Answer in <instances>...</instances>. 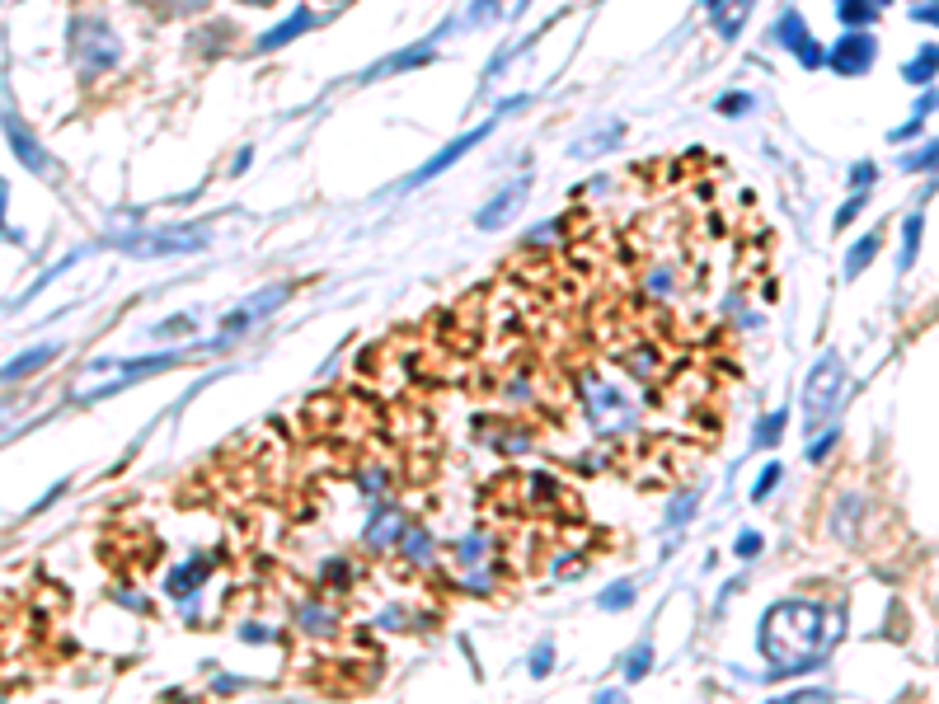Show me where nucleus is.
Returning <instances> with one entry per match:
<instances>
[{
	"mask_svg": "<svg viewBox=\"0 0 939 704\" xmlns=\"http://www.w3.org/2000/svg\"><path fill=\"white\" fill-rule=\"evenodd\" d=\"M841 399H846V362L836 352H827L808 371V385H803V418H808V428H817L822 418H832Z\"/></svg>",
	"mask_w": 939,
	"mask_h": 704,
	"instance_id": "4",
	"label": "nucleus"
},
{
	"mask_svg": "<svg viewBox=\"0 0 939 704\" xmlns=\"http://www.w3.org/2000/svg\"><path fill=\"white\" fill-rule=\"evenodd\" d=\"M550 658H555V648H550V643H545V648H536V658H531V676L550 672Z\"/></svg>",
	"mask_w": 939,
	"mask_h": 704,
	"instance_id": "35",
	"label": "nucleus"
},
{
	"mask_svg": "<svg viewBox=\"0 0 939 704\" xmlns=\"http://www.w3.org/2000/svg\"><path fill=\"white\" fill-rule=\"evenodd\" d=\"M775 43L789 47V52H794V57H799V62L808 66V71H817V66H827V52H822V43H817L813 33H808V24H803V19L794 15V10H789V15L780 19V24H775Z\"/></svg>",
	"mask_w": 939,
	"mask_h": 704,
	"instance_id": "12",
	"label": "nucleus"
},
{
	"mask_svg": "<svg viewBox=\"0 0 939 704\" xmlns=\"http://www.w3.org/2000/svg\"><path fill=\"white\" fill-rule=\"evenodd\" d=\"M404 554H409V559H428V536H423V531H414V536L404 540Z\"/></svg>",
	"mask_w": 939,
	"mask_h": 704,
	"instance_id": "34",
	"label": "nucleus"
},
{
	"mask_svg": "<svg viewBox=\"0 0 939 704\" xmlns=\"http://www.w3.org/2000/svg\"><path fill=\"white\" fill-rule=\"evenodd\" d=\"M921 230H925V216L911 212L907 226H902V254H897V268H902V273H907L911 263H916V249H921Z\"/></svg>",
	"mask_w": 939,
	"mask_h": 704,
	"instance_id": "20",
	"label": "nucleus"
},
{
	"mask_svg": "<svg viewBox=\"0 0 939 704\" xmlns=\"http://www.w3.org/2000/svg\"><path fill=\"white\" fill-rule=\"evenodd\" d=\"M71 52L85 71H108L118 62V38L108 33L104 19H80L76 33H71Z\"/></svg>",
	"mask_w": 939,
	"mask_h": 704,
	"instance_id": "6",
	"label": "nucleus"
},
{
	"mask_svg": "<svg viewBox=\"0 0 939 704\" xmlns=\"http://www.w3.org/2000/svg\"><path fill=\"white\" fill-rule=\"evenodd\" d=\"M738 554H742V559H756V554H761V536H756V531H742V536H738Z\"/></svg>",
	"mask_w": 939,
	"mask_h": 704,
	"instance_id": "33",
	"label": "nucleus"
},
{
	"mask_svg": "<svg viewBox=\"0 0 939 704\" xmlns=\"http://www.w3.org/2000/svg\"><path fill=\"white\" fill-rule=\"evenodd\" d=\"M287 296H292V287H282V282H278V287H268V291H259V296H249L245 306L231 310V315L221 320V338H240L245 329H254V320L273 315V310H278Z\"/></svg>",
	"mask_w": 939,
	"mask_h": 704,
	"instance_id": "11",
	"label": "nucleus"
},
{
	"mask_svg": "<svg viewBox=\"0 0 939 704\" xmlns=\"http://www.w3.org/2000/svg\"><path fill=\"white\" fill-rule=\"evenodd\" d=\"M0 127H5V137H10V151L19 155V165L29 169V174H38V179H57L62 169H57V160L38 146V137H33L29 127L19 123L15 113H0Z\"/></svg>",
	"mask_w": 939,
	"mask_h": 704,
	"instance_id": "7",
	"label": "nucleus"
},
{
	"mask_svg": "<svg viewBox=\"0 0 939 704\" xmlns=\"http://www.w3.org/2000/svg\"><path fill=\"white\" fill-rule=\"evenodd\" d=\"M52 357H62V343H43V348H29V352H19L10 367L0 371V381L10 385V381H24V376H33V371H43Z\"/></svg>",
	"mask_w": 939,
	"mask_h": 704,
	"instance_id": "15",
	"label": "nucleus"
},
{
	"mask_svg": "<svg viewBox=\"0 0 939 704\" xmlns=\"http://www.w3.org/2000/svg\"><path fill=\"white\" fill-rule=\"evenodd\" d=\"M860 212H864V188H860V193H855V198L846 202V207H841V212H836V230H846V226H850V221H855V216H860Z\"/></svg>",
	"mask_w": 939,
	"mask_h": 704,
	"instance_id": "30",
	"label": "nucleus"
},
{
	"mask_svg": "<svg viewBox=\"0 0 939 704\" xmlns=\"http://www.w3.org/2000/svg\"><path fill=\"white\" fill-rule=\"evenodd\" d=\"M207 568H212V559H207V554H193L188 564H179V568L170 573V592H174V597H188V592H193V587L207 578Z\"/></svg>",
	"mask_w": 939,
	"mask_h": 704,
	"instance_id": "18",
	"label": "nucleus"
},
{
	"mask_svg": "<svg viewBox=\"0 0 939 704\" xmlns=\"http://www.w3.org/2000/svg\"><path fill=\"white\" fill-rule=\"evenodd\" d=\"M850 184L869 188V184H874V165H869V160H860V165H855V174H850Z\"/></svg>",
	"mask_w": 939,
	"mask_h": 704,
	"instance_id": "37",
	"label": "nucleus"
},
{
	"mask_svg": "<svg viewBox=\"0 0 939 704\" xmlns=\"http://www.w3.org/2000/svg\"><path fill=\"white\" fill-rule=\"evenodd\" d=\"M700 5H705V10H719V5H724V0H700Z\"/></svg>",
	"mask_w": 939,
	"mask_h": 704,
	"instance_id": "39",
	"label": "nucleus"
},
{
	"mask_svg": "<svg viewBox=\"0 0 939 704\" xmlns=\"http://www.w3.org/2000/svg\"><path fill=\"white\" fill-rule=\"evenodd\" d=\"M648 662H653V648H648V643H639V648L630 653V667H625V676H630V681H644V676H648Z\"/></svg>",
	"mask_w": 939,
	"mask_h": 704,
	"instance_id": "28",
	"label": "nucleus"
},
{
	"mask_svg": "<svg viewBox=\"0 0 939 704\" xmlns=\"http://www.w3.org/2000/svg\"><path fill=\"white\" fill-rule=\"evenodd\" d=\"M836 15H841L846 29H864V24H874L878 5L874 0H836Z\"/></svg>",
	"mask_w": 939,
	"mask_h": 704,
	"instance_id": "21",
	"label": "nucleus"
},
{
	"mask_svg": "<svg viewBox=\"0 0 939 704\" xmlns=\"http://www.w3.org/2000/svg\"><path fill=\"white\" fill-rule=\"evenodd\" d=\"M878 245H883V230H874V235H864L860 245H855V254L846 259V277H860L869 263H874V254H878Z\"/></svg>",
	"mask_w": 939,
	"mask_h": 704,
	"instance_id": "23",
	"label": "nucleus"
},
{
	"mask_svg": "<svg viewBox=\"0 0 939 704\" xmlns=\"http://www.w3.org/2000/svg\"><path fill=\"white\" fill-rule=\"evenodd\" d=\"M939 71V47H921L916 57H911L907 66H902V76L911 80V85H921V80H930Z\"/></svg>",
	"mask_w": 939,
	"mask_h": 704,
	"instance_id": "22",
	"label": "nucleus"
},
{
	"mask_svg": "<svg viewBox=\"0 0 939 704\" xmlns=\"http://www.w3.org/2000/svg\"><path fill=\"white\" fill-rule=\"evenodd\" d=\"M583 414H587V423H592L601 437H616V432H630L634 428L630 399L620 395L611 381H601V376H583Z\"/></svg>",
	"mask_w": 939,
	"mask_h": 704,
	"instance_id": "5",
	"label": "nucleus"
},
{
	"mask_svg": "<svg viewBox=\"0 0 939 704\" xmlns=\"http://www.w3.org/2000/svg\"><path fill=\"white\" fill-rule=\"evenodd\" d=\"M526 193H531V174H517L508 188H498V193H493V198L479 207L475 226H479V230H503L512 216L526 207Z\"/></svg>",
	"mask_w": 939,
	"mask_h": 704,
	"instance_id": "10",
	"label": "nucleus"
},
{
	"mask_svg": "<svg viewBox=\"0 0 939 704\" xmlns=\"http://www.w3.org/2000/svg\"><path fill=\"white\" fill-rule=\"evenodd\" d=\"M874 57H878V43H874V33H864V29H846V38L827 52V66H832L836 76H864L869 66H874Z\"/></svg>",
	"mask_w": 939,
	"mask_h": 704,
	"instance_id": "9",
	"label": "nucleus"
},
{
	"mask_svg": "<svg viewBox=\"0 0 939 704\" xmlns=\"http://www.w3.org/2000/svg\"><path fill=\"white\" fill-rule=\"evenodd\" d=\"M756 0H733L728 10H714V24H719V38H738L742 24H747V15H752Z\"/></svg>",
	"mask_w": 939,
	"mask_h": 704,
	"instance_id": "19",
	"label": "nucleus"
},
{
	"mask_svg": "<svg viewBox=\"0 0 939 704\" xmlns=\"http://www.w3.org/2000/svg\"><path fill=\"white\" fill-rule=\"evenodd\" d=\"M301 629H306V634H329V629H334V615L324 611V606H301Z\"/></svg>",
	"mask_w": 939,
	"mask_h": 704,
	"instance_id": "27",
	"label": "nucleus"
},
{
	"mask_svg": "<svg viewBox=\"0 0 939 704\" xmlns=\"http://www.w3.org/2000/svg\"><path fill=\"white\" fill-rule=\"evenodd\" d=\"M785 409H775V414H770V418H761V423H756V437H752V442L756 446H775V442H780V432H785Z\"/></svg>",
	"mask_w": 939,
	"mask_h": 704,
	"instance_id": "25",
	"label": "nucleus"
},
{
	"mask_svg": "<svg viewBox=\"0 0 939 704\" xmlns=\"http://www.w3.org/2000/svg\"><path fill=\"white\" fill-rule=\"evenodd\" d=\"M212 245L207 226H170V230H132L118 240L123 254H137V259H165V254H202Z\"/></svg>",
	"mask_w": 939,
	"mask_h": 704,
	"instance_id": "3",
	"label": "nucleus"
},
{
	"mask_svg": "<svg viewBox=\"0 0 939 704\" xmlns=\"http://www.w3.org/2000/svg\"><path fill=\"white\" fill-rule=\"evenodd\" d=\"M245 5H273V0H245Z\"/></svg>",
	"mask_w": 939,
	"mask_h": 704,
	"instance_id": "41",
	"label": "nucleus"
},
{
	"mask_svg": "<svg viewBox=\"0 0 939 704\" xmlns=\"http://www.w3.org/2000/svg\"><path fill=\"white\" fill-rule=\"evenodd\" d=\"M616 137H625V127H620V123H606L592 141H573V155H601V151H611V146H616Z\"/></svg>",
	"mask_w": 939,
	"mask_h": 704,
	"instance_id": "24",
	"label": "nucleus"
},
{
	"mask_svg": "<svg viewBox=\"0 0 939 704\" xmlns=\"http://www.w3.org/2000/svg\"><path fill=\"white\" fill-rule=\"evenodd\" d=\"M874 5H893V0H874Z\"/></svg>",
	"mask_w": 939,
	"mask_h": 704,
	"instance_id": "42",
	"label": "nucleus"
},
{
	"mask_svg": "<svg viewBox=\"0 0 939 704\" xmlns=\"http://www.w3.org/2000/svg\"><path fill=\"white\" fill-rule=\"evenodd\" d=\"M935 108H939V94H935V90H925L921 99H916V113H911V118H930Z\"/></svg>",
	"mask_w": 939,
	"mask_h": 704,
	"instance_id": "36",
	"label": "nucleus"
},
{
	"mask_svg": "<svg viewBox=\"0 0 939 704\" xmlns=\"http://www.w3.org/2000/svg\"><path fill=\"white\" fill-rule=\"evenodd\" d=\"M916 24H935L939 29V5H916Z\"/></svg>",
	"mask_w": 939,
	"mask_h": 704,
	"instance_id": "38",
	"label": "nucleus"
},
{
	"mask_svg": "<svg viewBox=\"0 0 939 704\" xmlns=\"http://www.w3.org/2000/svg\"><path fill=\"white\" fill-rule=\"evenodd\" d=\"M310 29H315V15H310V10H296V15L287 19L282 29H268V33H263V38H259V52H273V47H287V43H292V38H301V33H310Z\"/></svg>",
	"mask_w": 939,
	"mask_h": 704,
	"instance_id": "17",
	"label": "nucleus"
},
{
	"mask_svg": "<svg viewBox=\"0 0 939 704\" xmlns=\"http://www.w3.org/2000/svg\"><path fill=\"white\" fill-rule=\"evenodd\" d=\"M437 57V38H428V43H418V47H409V52H395V57H385L381 66H371L362 80H381V76H395V71H409V66H423V62H432Z\"/></svg>",
	"mask_w": 939,
	"mask_h": 704,
	"instance_id": "14",
	"label": "nucleus"
},
{
	"mask_svg": "<svg viewBox=\"0 0 939 704\" xmlns=\"http://www.w3.org/2000/svg\"><path fill=\"white\" fill-rule=\"evenodd\" d=\"M400 531H404V517L395 512V507H381V512L371 517V526H367V545L371 550H385V545L400 540Z\"/></svg>",
	"mask_w": 939,
	"mask_h": 704,
	"instance_id": "16",
	"label": "nucleus"
},
{
	"mask_svg": "<svg viewBox=\"0 0 939 704\" xmlns=\"http://www.w3.org/2000/svg\"><path fill=\"white\" fill-rule=\"evenodd\" d=\"M0 216H5V184H0Z\"/></svg>",
	"mask_w": 939,
	"mask_h": 704,
	"instance_id": "40",
	"label": "nucleus"
},
{
	"mask_svg": "<svg viewBox=\"0 0 939 704\" xmlns=\"http://www.w3.org/2000/svg\"><path fill=\"white\" fill-rule=\"evenodd\" d=\"M198 348V343H193ZM193 348H170V352H155V357H137V362H118V357H104V362H94V371L85 376V381L71 390V399H104V395H118V390H127V385L146 381V376H155V371H170L179 367Z\"/></svg>",
	"mask_w": 939,
	"mask_h": 704,
	"instance_id": "2",
	"label": "nucleus"
},
{
	"mask_svg": "<svg viewBox=\"0 0 939 704\" xmlns=\"http://www.w3.org/2000/svg\"><path fill=\"white\" fill-rule=\"evenodd\" d=\"M836 437H841V432H822V437L808 446V460H827V451L836 446Z\"/></svg>",
	"mask_w": 939,
	"mask_h": 704,
	"instance_id": "32",
	"label": "nucleus"
},
{
	"mask_svg": "<svg viewBox=\"0 0 939 704\" xmlns=\"http://www.w3.org/2000/svg\"><path fill=\"white\" fill-rule=\"evenodd\" d=\"M597 606L601 611H625V606H634V582H616L611 592H601Z\"/></svg>",
	"mask_w": 939,
	"mask_h": 704,
	"instance_id": "26",
	"label": "nucleus"
},
{
	"mask_svg": "<svg viewBox=\"0 0 939 704\" xmlns=\"http://www.w3.org/2000/svg\"><path fill=\"white\" fill-rule=\"evenodd\" d=\"M531 0H470L465 5V24L470 29H489V24H512Z\"/></svg>",
	"mask_w": 939,
	"mask_h": 704,
	"instance_id": "13",
	"label": "nucleus"
},
{
	"mask_svg": "<svg viewBox=\"0 0 939 704\" xmlns=\"http://www.w3.org/2000/svg\"><path fill=\"white\" fill-rule=\"evenodd\" d=\"M846 634V611L822 601H780L761 620V653L770 662V676H799L808 667H822Z\"/></svg>",
	"mask_w": 939,
	"mask_h": 704,
	"instance_id": "1",
	"label": "nucleus"
},
{
	"mask_svg": "<svg viewBox=\"0 0 939 704\" xmlns=\"http://www.w3.org/2000/svg\"><path fill=\"white\" fill-rule=\"evenodd\" d=\"M493 123H498V118H489V123L470 127V132H465V137H456V141H451V146H442V151L432 155L428 165H418L414 174H409V179H404V184H400V193H409V188H418V184H428V179H437V174H442V169H447V165H456V160H461L465 151H475L479 141H484V137H489V132H493Z\"/></svg>",
	"mask_w": 939,
	"mask_h": 704,
	"instance_id": "8",
	"label": "nucleus"
},
{
	"mask_svg": "<svg viewBox=\"0 0 939 704\" xmlns=\"http://www.w3.org/2000/svg\"><path fill=\"white\" fill-rule=\"evenodd\" d=\"M747 108H752V99H747V94H724V99H719V113H733V118H742Z\"/></svg>",
	"mask_w": 939,
	"mask_h": 704,
	"instance_id": "31",
	"label": "nucleus"
},
{
	"mask_svg": "<svg viewBox=\"0 0 939 704\" xmlns=\"http://www.w3.org/2000/svg\"><path fill=\"white\" fill-rule=\"evenodd\" d=\"M780 475H785L780 465H766V470H761V479H756V489H752V498H756V503H761V498H766V493L775 489V484H780Z\"/></svg>",
	"mask_w": 939,
	"mask_h": 704,
	"instance_id": "29",
	"label": "nucleus"
}]
</instances>
